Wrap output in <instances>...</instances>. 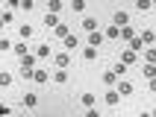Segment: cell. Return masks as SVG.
I'll use <instances>...</instances> for the list:
<instances>
[{
	"label": "cell",
	"instance_id": "1",
	"mask_svg": "<svg viewBox=\"0 0 156 117\" xmlns=\"http://www.w3.org/2000/svg\"><path fill=\"white\" fill-rule=\"evenodd\" d=\"M103 41H106V35L100 32V29H91V32H86V44H88V47H100Z\"/></svg>",
	"mask_w": 156,
	"mask_h": 117
},
{
	"label": "cell",
	"instance_id": "2",
	"mask_svg": "<svg viewBox=\"0 0 156 117\" xmlns=\"http://www.w3.org/2000/svg\"><path fill=\"white\" fill-rule=\"evenodd\" d=\"M121 62H124V65H127V67H133V65H136V62H139V53L127 47V50L121 53Z\"/></svg>",
	"mask_w": 156,
	"mask_h": 117
},
{
	"label": "cell",
	"instance_id": "3",
	"mask_svg": "<svg viewBox=\"0 0 156 117\" xmlns=\"http://www.w3.org/2000/svg\"><path fill=\"white\" fill-rule=\"evenodd\" d=\"M33 82H50V73H47V70H44V67H33Z\"/></svg>",
	"mask_w": 156,
	"mask_h": 117
},
{
	"label": "cell",
	"instance_id": "4",
	"mask_svg": "<svg viewBox=\"0 0 156 117\" xmlns=\"http://www.w3.org/2000/svg\"><path fill=\"white\" fill-rule=\"evenodd\" d=\"M35 65H38V56H35V53H30V50H27L24 56H21V67H35Z\"/></svg>",
	"mask_w": 156,
	"mask_h": 117
},
{
	"label": "cell",
	"instance_id": "5",
	"mask_svg": "<svg viewBox=\"0 0 156 117\" xmlns=\"http://www.w3.org/2000/svg\"><path fill=\"white\" fill-rule=\"evenodd\" d=\"M115 91L121 94V100H124V97H133V82H127V79H121V82H118V88H115Z\"/></svg>",
	"mask_w": 156,
	"mask_h": 117
},
{
	"label": "cell",
	"instance_id": "6",
	"mask_svg": "<svg viewBox=\"0 0 156 117\" xmlns=\"http://www.w3.org/2000/svg\"><path fill=\"white\" fill-rule=\"evenodd\" d=\"M35 35V29L30 24H24V26H18V38H21V41H30V38H33Z\"/></svg>",
	"mask_w": 156,
	"mask_h": 117
},
{
	"label": "cell",
	"instance_id": "7",
	"mask_svg": "<svg viewBox=\"0 0 156 117\" xmlns=\"http://www.w3.org/2000/svg\"><path fill=\"white\" fill-rule=\"evenodd\" d=\"M139 38H141V44H144V47H153L156 32H153V29H144V32H139Z\"/></svg>",
	"mask_w": 156,
	"mask_h": 117
},
{
	"label": "cell",
	"instance_id": "8",
	"mask_svg": "<svg viewBox=\"0 0 156 117\" xmlns=\"http://www.w3.org/2000/svg\"><path fill=\"white\" fill-rule=\"evenodd\" d=\"M118 102H121V94L115 88H106V105H118Z\"/></svg>",
	"mask_w": 156,
	"mask_h": 117
},
{
	"label": "cell",
	"instance_id": "9",
	"mask_svg": "<svg viewBox=\"0 0 156 117\" xmlns=\"http://www.w3.org/2000/svg\"><path fill=\"white\" fill-rule=\"evenodd\" d=\"M112 24H115V26L130 24V12H115V15H112Z\"/></svg>",
	"mask_w": 156,
	"mask_h": 117
},
{
	"label": "cell",
	"instance_id": "10",
	"mask_svg": "<svg viewBox=\"0 0 156 117\" xmlns=\"http://www.w3.org/2000/svg\"><path fill=\"white\" fill-rule=\"evenodd\" d=\"M53 62H56V67H68V65H71V56L62 50V53H56V56H53Z\"/></svg>",
	"mask_w": 156,
	"mask_h": 117
},
{
	"label": "cell",
	"instance_id": "11",
	"mask_svg": "<svg viewBox=\"0 0 156 117\" xmlns=\"http://www.w3.org/2000/svg\"><path fill=\"white\" fill-rule=\"evenodd\" d=\"M62 44H65V50H74V47H80V38H77V35H65V38H62Z\"/></svg>",
	"mask_w": 156,
	"mask_h": 117
},
{
	"label": "cell",
	"instance_id": "12",
	"mask_svg": "<svg viewBox=\"0 0 156 117\" xmlns=\"http://www.w3.org/2000/svg\"><path fill=\"white\" fill-rule=\"evenodd\" d=\"M127 47H130V50H136V53H141V50H144V44H141L139 32H136V35H133V38H130V41H127Z\"/></svg>",
	"mask_w": 156,
	"mask_h": 117
},
{
	"label": "cell",
	"instance_id": "13",
	"mask_svg": "<svg viewBox=\"0 0 156 117\" xmlns=\"http://www.w3.org/2000/svg\"><path fill=\"white\" fill-rule=\"evenodd\" d=\"M68 32H71V29H68V24H62V21H59V24H56V26H53V35H56L59 41H62V38H65V35H68Z\"/></svg>",
	"mask_w": 156,
	"mask_h": 117
},
{
	"label": "cell",
	"instance_id": "14",
	"mask_svg": "<svg viewBox=\"0 0 156 117\" xmlns=\"http://www.w3.org/2000/svg\"><path fill=\"white\" fill-rule=\"evenodd\" d=\"M9 50L15 53V56H24V53H27V41H21V38H18V41H12V47H9Z\"/></svg>",
	"mask_w": 156,
	"mask_h": 117
},
{
	"label": "cell",
	"instance_id": "15",
	"mask_svg": "<svg viewBox=\"0 0 156 117\" xmlns=\"http://www.w3.org/2000/svg\"><path fill=\"white\" fill-rule=\"evenodd\" d=\"M56 24H59V15H56V12H47V15H44V26H47V29H53Z\"/></svg>",
	"mask_w": 156,
	"mask_h": 117
},
{
	"label": "cell",
	"instance_id": "16",
	"mask_svg": "<svg viewBox=\"0 0 156 117\" xmlns=\"http://www.w3.org/2000/svg\"><path fill=\"white\" fill-rule=\"evenodd\" d=\"M24 105L27 109H35V105H38V94H33V91L24 94Z\"/></svg>",
	"mask_w": 156,
	"mask_h": 117
},
{
	"label": "cell",
	"instance_id": "17",
	"mask_svg": "<svg viewBox=\"0 0 156 117\" xmlns=\"http://www.w3.org/2000/svg\"><path fill=\"white\" fill-rule=\"evenodd\" d=\"M9 85H15V76L9 73V70H3L0 73V88H9Z\"/></svg>",
	"mask_w": 156,
	"mask_h": 117
},
{
	"label": "cell",
	"instance_id": "18",
	"mask_svg": "<svg viewBox=\"0 0 156 117\" xmlns=\"http://www.w3.org/2000/svg\"><path fill=\"white\" fill-rule=\"evenodd\" d=\"M83 59H86V62H94L97 59V47H88L86 44V47H83Z\"/></svg>",
	"mask_w": 156,
	"mask_h": 117
},
{
	"label": "cell",
	"instance_id": "19",
	"mask_svg": "<svg viewBox=\"0 0 156 117\" xmlns=\"http://www.w3.org/2000/svg\"><path fill=\"white\" fill-rule=\"evenodd\" d=\"M109 70H112V73H115V76H124V73H127V65H124L121 59H118V62H115V65H112V67H109Z\"/></svg>",
	"mask_w": 156,
	"mask_h": 117
},
{
	"label": "cell",
	"instance_id": "20",
	"mask_svg": "<svg viewBox=\"0 0 156 117\" xmlns=\"http://www.w3.org/2000/svg\"><path fill=\"white\" fill-rule=\"evenodd\" d=\"M91 29H97V21L94 18H83V32H91Z\"/></svg>",
	"mask_w": 156,
	"mask_h": 117
},
{
	"label": "cell",
	"instance_id": "21",
	"mask_svg": "<svg viewBox=\"0 0 156 117\" xmlns=\"http://www.w3.org/2000/svg\"><path fill=\"white\" fill-rule=\"evenodd\" d=\"M136 9L139 12H150L153 9V0H136Z\"/></svg>",
	"mask_w": 156,
	"mask_h": 117
},
{
	"label": "cell",
	"instance_id": "22",
	"mask_svg": "<svg viewBox=\"0 0 156 117\" xmlns=\"http://www.w3.org/2000/svg\"><path fill=\"white\" fill-rule=\"evenodd\" d=\"M62 3H65V0H47V9L56 12V15H62Z\"/></svg>",
	"mask_w": 156,
	"mask_h": 117
},
{
	"label": "cell",
	"instance_id": "23",
	"mask_svg": "<svg viewBox=\"0 0 156 117\" xmlns=\"http://www.w3.org/2000/svg\"><path fill=\"white\" fill-rule=\"evenodd\" d=\"M35 56H38V59H47V56H50V47H47V44H38V47H35Z\"/></svg>",
	"mask_w": 156,
	"mask_h": 117
},
{
	"label": "cell",
	"instance_id": "24",
	"mask_svg": "<svg viewBox=\"0 0 156 117\" xmlns=\"http://www.w3.org/2000/svg\"><path fill=\"white\" fill-rule=\"evenodd\" d=\"M141 73L147 76V79H153V76H156V65H150V62H144V67H141Z\"/></svg>",
	"mask_w": 156,
	"mask_h": 117
},
{
	"label": "cell",
	"instance_id": "25",
	"mask_svg": "<svg viewBox=\"0 0 156 117\" xmlns=\"http://www.w3.org/2000/svg\"><path fill=\"white\" fill-rule=\"evenodd\" d=\"M71 12H86V0H71Z\"/></svg>",
	"mask_w": 156,
	"mask_h": 117
},
{
	"label": "cell",
	"instance_id": "26",
	"mask_svg": "<svg viewBox=\"0 0 156 117\" xmlns=\"http://www.w3.org/2000/svg\"><path fill=\"white\" fill-rule=\"evenodd\" d=\"M53 82H59V85H65V82H68V73H65V67H59V70H56Z\"/></svg>",
	"mask_w": 156,
	"mask_h": 117
},
{
	"label": "cell",
	"instance_id": "27",
	"mask_svg": "<svg viewBox=\"0 0 156 117\" xmlns=\"http://www.w3.org/2000/svg\"><path fill=\"white\" fill-rule=\"evenodd\" d=\"M118 32H121V26H115V24H109V29H106V38H109V41H112V38H118Z\"/></svg>",
	"mask_w": 156,
	"mask_h": 117
},
{
	"label": "cell",
	"instance_id": "28",
	"mask_svg": "<svg viewBox=\"0 0 156 117\" xmlns=\"http://www.w3.org/2000/svg\"><path fill=\"white\" fill-rule=\"evenodd\" d=\"M94 100H97V97H94L91 91H86V94H83V105H86V109H91V105H94Z\"/></svg>",
	"mask_w": 156,
	"mask_h": 117
},
{
	"label": "cell",
	"instance_id": "29",
	"mask_svg": "<svg viewBox=\"0 0 156 117\" xmlns=\"http://www.w3.org/2000/svg\"><path fill=\"white\" fill-rule=\"evenodd\" d=\"M103 82H106V88H112V85L118 82V76H115L112 70H106V73H103Z\"/></svg>",
	"mask_w": 156,
	"mask_h": 117
},
{
	"label": "cell",
	"instance_id": "30",
	"mask_svg": "<svg viewBox=\"0 0 156 117\" xmlns=\"http://www.w3.org/2000/svg\"><path fill=\"white\" fill-rule=\"evenodd\" d=\"M0 21H3V24H12V21H15V12H12V9H9V12H0Z\"/></svg>",
	"mask_w": 156,
	"mask_h": 117
},
{
	"label": "cell",
	"instance_id": "31",
	"mask_svg": "<svg viewBox=\"0 0 156 117\" xmlns=\"http://www.w3.org/2000/svg\"><path fill=\"white\" fill-rule=\"evenodd\" d=\"M9 47H12V38H3V35H0V53H6Z\"/></svg>",
	"mask_w": 156,
	"mask_h": 117
},
{
	"label": "cell",
	"instance_id": "32",
	"mask_svg": "<svg viewBox=\"0 0 156 117\" xmlns=\"http://www.w3.org/2000/svg\"><path fill=\"white\" fill-rule=\"evenodd\" d=\"M21 9H24V12H33V9H35V0H21Z\"/></svg>",
	"mask_w": 156,
	"mask_h": 117
},
{
	"label": "cell",
	"instance_id": "33",
	"mask_svg": "<svg viewBox=\"0 0 156 117\" xmlns=\"http://www.w3.org/2000/svg\"><path fill=\"white\" fill-rule=\"evenodd\" d=\"M6 9H12V12H15V9H21V0H6Z\"/></svg>",
	"mask_w": 156,
	"mask_h": 117
},
{
	"label": "cell",
	"instance_id": "34",
	"mask_svg": "<svg viewBox=\"0 0 156 117\" xmlns=\"http://www.w3.org/2000/svg\"><path fill=\"white\" fill-rule=\"evenodd\" d=\"M12 111H15L12 105H3V102H0V114H12Z\"/></svg>",
	"mask_w": 156,
	"mask_h": 117
},
{
	"label": "cell",
	"instance_id": "35",
	"mask_svg": "<svg viewBox=\"0 0 156 117\" xmlns=\"http://www.w3.org/2000/svg\"><path fill=\"white\" fill-rule=\"evenodd\" d=\"M3 26H6V24H3V21H0V29H3Z\"/></svg>",
	"mask_w": 156,
	"mask_h": 117
},
{
	"label": "cell",
	"instance_id": "36",
	"mask_svg": "<svg viewBox=\"0 0 156 117\" xmlns=\"http://www.w3.org/2000/svg\"><path fill=\"white\" fill-rule=\"evenodd\" d=\"M38 3H47V0H38Z\"/></svg>",
	"mask_w": 156,
	"mask_h": 117
}]
</instances>
